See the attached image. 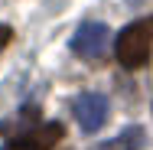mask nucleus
<instances>
[{
	"instance_id": "nucleus-1",
	"label": "nucleus",
	"mask_w": 153,
	"mask_h": 150,
	"mask_svg": "<svg viewBox=\"0 0 153 150\" xmlns=\"http://www.w3.org/2000/svg\"><path fill=\"white\" fill-rule=\"evenodd\" d=\"M150 52H153V16L127 23L117 36V62L124 69H140L147 65Z\"/></svg>"
},
{
	"instance_id": "nucleus-2",
	"label": "nucleus",
	"mask_w": 153,
	"mask_h": 150,
	"mask_svg": "<svg viewBox=\"0 0 153 150\" xmlns=\"http://www.w3.org/2000/svg\"><path fill=\"white\" fill-rule=\"evenodd\" d=\"M108 98L98 95V91H82L75 101H72V114L78 121V127L85 134H98L104 124H108Z\"/></svg>"
},
{
	"instance_id": "nucleus-3",
	"label": "nucleus",
	"mask_w": 153,
	"mask_h": 150,
	"mask_svg": "<svg viewBox=\"0 0 153 150\" xmlns=\"http://www.w3.org/2000/svg\"><path fill=\"white\" fill-rule=\"evenodd\" d=\"M108 43H111V30L104 26V23H82L75 36H72V52L78 56V59L85 62H98L104 56V49H108Z\"/></svg>"
},
{
	"instance_id": "nucleus-4",
	"label": "nucleus",
	"mask_w": 153,
	"mask_h": 150,
	"mask_svg": "<svg viewBox=\"0 0 153 150\" xmlns=\"http://www.w3.org/2000/svg\"><path fill=\"white\" fill-rule=\"evenodd\" d=\"M59 140H62V124L49 121V124H39V127H33L26 134L13 137L3 150H52Z\"/></svg>"
},
{
	"instance_id": "nucleus-5",
	"label": "nucleus",
	"mask_w": 153,
	"mask_h": 150,
	"mask_svg": "<svg viewBox=\"0 0 153 150\" xmlns=\"http://www.w3.org/2000/svg\"><path fill=\"white\" fill-rule=\"evenodd\" d=\"M140 144H143V131L140 127H127L124 134L98 144V150H140Z\"/></svg>"
},
{
	"instance_id": "nucleus-6",
	"label": "nucleus",
	"mask_w": 153,
	"mask_h": 150,
	"mask_svg": "<svg viewBox=\"0 0 153 150\" xmlns=\"http://www.w3.org/2000/svg\"><path fill=\"white\" fill-rule=\"evenodd\" d=\"M10 39H13V30H10V26H0V49H7Z\"/></svg>"
}]
</instances>
